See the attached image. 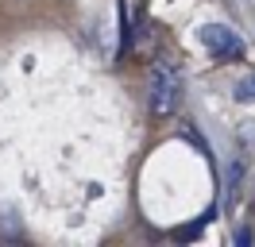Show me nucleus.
<instances>
[{
    "instance_id": "1",
    "label": "nucleus",
    "mask_w": 255,
    "mask_h": 247,
    "mask_svg": "<svg viewBox=\"0 0 255 247\" xmlns=\"http://www.w3.org/2000/svg\"><path fill=\"white\" fill-rule=\"evenodd\" d=\"M182 105V74L174 62L159 58L151 70V116H174Z\"/></svg>"
},
{
    "instance_id": "4",
    "label": "nucleus",
    "mask_w": 255,
    "mask_h": 247,
    "mask_svg": "<svg viewBox=\"0 0 255 247\" xmlns=\"http://www.w3.org/2000/svg\"><path fill=\"white\" fill-rule=\"evenodd\" d=\"M236 101H255V70L248 77H240V85H236Z\"/></svg>"
},
{
    "instance_id": "3",
    "label": "nucleus",
    "mask_w": 255,
    "mask_h": 247,
    "mask_svg": "<svg viewBox=\"0 0 255 247\" xmlns=\"http://www.w3.org/2000/svg\"><path fill=\"white\" fill-rule=\"evenodd\" d=\"M236 139H240V147H244L248 154H255V120H244V124H240Z\"/></svg>"
},
{
    "instance_id": "2",
    "label": "nucleus",
    "mask_w": 255,
    "mask_h": 247,
    "mask_svg": "<svg viewBox=\"0 0 255 247\" xmlns=\"http://www.w3.org/2000/svg\"><path fill=\"white\" fill-rule=\"evenodd\" d=\"M197 43L221 62L244 58V39H240L232 27H224V23H201V27H197Z\"/></svg>"
}]
</instances>
